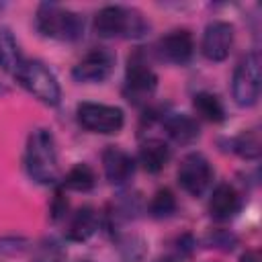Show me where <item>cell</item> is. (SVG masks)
I'll return each mask as SVG.
<instances>
[{
  "mask_svg": "<svg viewBox=\"0 0 262 262\" xmlns=\"http://www.w3.org/2000/svg\"><path fill=\"white\" fill-rule=\"evenodd\" d=\"M168 160H170V147L162 139L151 137V139L141 143V147H139V162H141L143 170L156 174V172L164 170Z\"/></svg>",
  "mask_w": 262,
  "mask_h": 262,
  "instance_id": "cell-16",
  "label": "cell"
},
{
  "mask_svg": "<svg viewBox=\"0 0 262 262\" xmlns=\"http://www.w3.org/2000/svg\"><path fill=\"white\" fill-rule=\"evenodd\" d=\"M194 51V43H192V35L186 29H176L170 31L168 35H164L158 41V53L162 59L176 63V66H184L190 61Z\"/></svg>",
  "mask_w": 262,
  "mask_h": 262,
  "instance_id": "cell-11",
  "label": "cell"
},
{
  "mask_svg": "<svg viewBox=\"0 0 262 262\" xmlns=\"http://www.w3.org/2000/svg\"><path fill=\"white\" fill-rule=\"evenodd\" d=\"M76 113L78 123L92 133H119L125 123V115L119 106H108L100 102H80Z\"/></svg>",
  "mask_w": 262,
  "mask_h": 262,
  "instance_id": "cell-6",
  "label": "cell"
},
{
  "mask_svg": "<svg viewBox=\"0 0 262 262\" xmlns=\"http://www.w3.org/2000/svg\"><path fill=\"white\" fill-rule=\"evenodd\" d=\"M66 248L55 237H43L35 248L31 262H66Z\"/></svg>",
  "mask_w": 262,
  "mask_h": 262,
  "instance_id": "cell-20",
  "label": "cell"
},
{
  "mask_svg": "<svg viewBox=\"0 0 262 262\" xmlns=\"http://www.w3.org/2000/svg\"><path fill=\"white\" fill-rule=\"evenodd\" d=\"M102 168H104V174H106L108 182L125 184L133 176L135 164H133V158L125 149H121L117 145H108L102 151Z\"/></svg>",
  "mask_w": 262,
  "mask_h": 262,
  "instance_id": "cell-12",
  "label": "cell"
},
{
  "mask_svg": "<svg viewBox=\"0 0 262 262\" xmlns=\"http://www.w3.org/2000/svg\"><path fill=\"white\" fill-rule=\"evenodd\" d=\"M158 262H176V260H174V258H160Z\"/></svg>",
  "mask_w": 262,
  "mask_h": 262,
  "instance_id": "cell-25",
  "label": "cell"
},
{
  "mask_svg": "<svg viewBox=\"0 0 262 262\" xmlns=\"http://www.w3.org/2000/svg\"><path fill=\"white\" fill-rule=\"evenodd\" d=\"M2 8H4V4H2V2H0V10H2Z\"/></svg>",
  "mask_w": 262,
  "mask_h": 262,
  "instance_id": "cell-26",
  "label": "cell"
},
{
  "mask_svg": "<svg viewBox=\"0 0 262 262\" xmlns=\"http://www.w3.org/2000/svg\"><path fill=\"white\" fill-rule=\"evenodd\" d=\"M23 88H27L35 98L41 102L55 106L61 100V90L57 84V78L49 72V68L39 59H25L20 70L14 76Z\"/></svg>",
  "mask_w": 262,
  "mask_h": 262,
  "instance_id": "cell-4",
  "label": "cell"
},
{
  "mask_svg": "<svg viewBox=\"0 0 262 262\" xmlns=\"http://www.w3.org/2000/svg\"><path fill=\"white\" fill-rule=\"evenodd\" d=\"M25 57L18 49V43L12 35V31L4 25H0V68L10 74V76H16V72L20 70Z\"/></svg>",
  "mask_w": 262,
  "mask_h": 262,
  "instance_id": "cell-17",
  "label": "cell"
},
{
  "mask_svg": "<svg viewBox=\"0 0 262 262\" xmlns=\"http://www.w3.org/2000/svg\"><path fill=\"white\" fill-rule=\"evenodd\" d=\"M231 149L235 154H239L242 158H248V160H254L260 156V131L258 129H248L244 133H239L235 139H231Z\"/></svg>",
  "mask_w": 262,
  "mask_h": 262,
  "instance_id": "cell-21",
  "label": "cell"
},
{
  "mask_svg": "<svg viewBox=\"0 0 262 262\" xmlns=\"http://www.w3.org/2000/svg\"><path fill=\"white\" fill-rule=\"evenodd\" d=\"M115 68V53L106 47H92L72 70L78 82H102Z\"/></svg>",
  "mask_w": 262,
  "mask_h": 262,
  "instance_id": "cell-9",
  "label": "cell"
},
{
  "mask_svg": "<svg viewBox=\"0 0 262 262\" xmlns=\"http://www.w3.org/2000/svg\"><path fill=\"white\" fill-rule=\"evenodd\" d=\"M176 211V199L172 194V190L168 188H160L151 203H149V213L156 217V219H164V217H170L172 213Z\"/></svg>",
  "mask_w": 262,
  "mask_h": 262,
  "instance_id": "cell-22",
  "label": "cell"
},
{
  "mask_svg": "<svg viewBox=\"0 0 262 262\" xmlns=\"http://www.w3.org/2000/svg\"><path fill=\"white\" fill-rule=\"evenodd\" d=\"M168 135L176 141V143H192L199 137V125L192 117L184 115V113H170L168 117L162 119Z\"/></svg>",
  "mask_w": 262,
  "mask_h": 262,
  "instance_id": "cell-15",
  "label": "cell"
},
{
  "mask_svg": "<svg viewBox=\"0 0 262 262\" xmlns=\"http://www.w3.org/2000/svg\"><path fill=\"white\" fill-rule=\"evenodd\" d=\"M192 104H194L196 113L203 119L211 121V123H221L225 119V108H223L221 100L215 94H211V92H199V94H194Z\"/></svg>",
  "mask_w": 262,
  "mask_h": 262,
  "instance_id": "cell-18",
  "label": "cell"
},
{
  "mask_svg": "<svg viewBox=\"0 0 262 262\" xmlns=\"http://www.w3.org/2000/svg\"><path fill=\"white\" fill-rule=\"evenodd\" d=\"M213 180V168L203 154H188L178 168V184L192 196L207 192Z\"/></svg>",
  "mask_w": 262,
  "mask_h": 262,
  "instance_id": "cell-8",
  "label": "cell"
},
{
  "mask_svg": "<svg viewBox=\"0 0 262 262\" xmlns=\"http://www.w3.org/2000/svg\"><path fill=\"white\" fill-rule=\"evenodd\" d=\"M37 31L57 41H78L84 35V16L55 2H43L35 14Z\"/></svg>",
  "mask_w": 262,
  "mask_h": 262,
  "instance_id": "cell-3",
  "label": "cell"
},
{
  "mask_svg": "<svg viewBox=\"0 0 262 262\" xmlns=\"http://www.w3.org/2000/svg\"><path fill=\"white\" fill-rule=\"evenodd\" d=\"M231 92L239 106L256 104L260 96V55L256 51H250L237 63L231 80Z\"/></svg>",
  "mask_w": 262,
  "mask_h": 262,
  "instance_id": "cell-5",
  "label": "cell"
},
{
  "mask_svg": "<svg viewBox=\"0 0 262 262\" xmlns=\"http://www.w3.org/2000/svg\"><path fill=\"white\" fill-rule=\"evenodd\" d=\"M233 45V27L225 20H213L203 35V55L211 61H223Z\"/></svg>",
  "mask_w": 262,
  "mask_h": 262,
  "instance_id": "cell-10",
  "label": "cell"
},
{
  "mask_svg": "<svg viewBox=\"0 0 262 262\" xmlns=\"http://www.w3.org/2000/svg\"><path fill=\"white\" fill-rule=\"evenodd\" d=\"M239 262H260V258H258V254L256 252H246L244 256H242V260Z\"/></svg>",
  "mask_w": 262,
  "mask_h": 262,
  "instance_id": "cell-24",
  "label": "cell"
},
{
  "mask_svg": "<svg viewBox=\"0 0 262 262\" xmlns=\"http://www.w3.org/2000/svg\"><path fill=\"white\" fill-rule=\"evenodd\" d=\"M98 227V215L92 207H80L66 225V237L72 242H86Z\"/></svg>",
  "mask_w": 262,
  "mask_h": 262,
  "instance_id": "cell-14",
  "label": "cell"
},
{
  "mask_svg": "<svg viewBox=\"0 0 262 262\" xmlns=\"http://www.w3.org/2000/svg\"><path fill=\"white\" fill-rule=\"evenodd\" d=\"M25 166L29 176L39 184H55L59 178L55 139L49 129H35L27 139Z\"/></svg>",
  "mask_w": 262,
  "mask_h": 262,
  "instance_id": "cell-1",
  "label": "cell"
},
{
  "mask_svg": "<svg viewBox=\"0 0 262 262\" xmlns=\"http://www.w3.org/2000/svg\"><path fill=\"white\" fill-rule=\"evenodd\" d=\"M2 92H4V88H2V86H0V94H2Z\"/></svg>",
  "mask_w": 262,
  "mask_h": 262,
  "instance_id": "cell-27",
  "label": "cell"
},
{
  "mask_svg": "<svg viewBox=\"0 0 262 262\" xmlns=\"http://www.w3.org/2000/svg\"><path fill=\"white\" fill-rule=\"evenodd\" d=\"M158 86V76L147 66V61L141 57V53H135L129 57L127 72H125V94L133 102H141L154 94Z\"/></svg>",
  "mask_w": 262,
  "mask_h": 262,
  "instance_id": "cell-7",
  "label": "cell"
},
{
  "mask_svg": "<svg viewBox=\"0 0 262 262\" xmlns=\"http://www.w3.org/2000/svg\"><path fill=\"white\" fill-rule=\"evenodd\" d=\"M209 244H213L215 248H223V250H231L235 244V237L227 231H215L209 235Z\"/></svg>",
  "mask_w": 262,
  "mask_h": 262,
  "instance_id": "cell-23",
  "label": "cell"
},
{
  "mask_svg": "<svg viewBox=\"0 0 262 262\" xmlns=\"http://www.w3.org/2000/svg\"><path fill=\"white\" fill-rule=\"evenodd\" d=\"M94 31L104 39H139L149 31V23L135 8L127 6H104L94 16Z\"/></svg>",
  "mask_w": 262,
  "mask_h": 262,
  "instance_id": "cell-2",
  "label": "cell"
},
{
  "mask_svg": "<svg viewBox=\"0 0 262 262\" xmlns=\"http://www.w3.org/2000/svg\"><path fill=\"white\" fill-rule=\"evenodd\" d=\"M242 207V201H239V194L237 190L231 186V184H219L213 194H211V201H209V213L213 219L217 221H227L231 219Z\"/></svg>",
  "mask_w": 262,
  "mask_h": 262,
  "instance_id": "cell-13",
  "label": "cell"
},
{
  "mask_svg": "<svg viewBox=\"0 0 262 262\" xmlns=\"http://www.w3.org/2000/svg\"><path fill=\"white\" fill-rule=\"evenodd\" d=\"M94 184H96V176L88 164H76L63 178V186L78 192H88L94 188Z\"/></svg>",
  "mask_w": 262,
  "mask_h": 262,
  "instance_id": "cell-19",
  "label": "cell"
}]
</instances>
